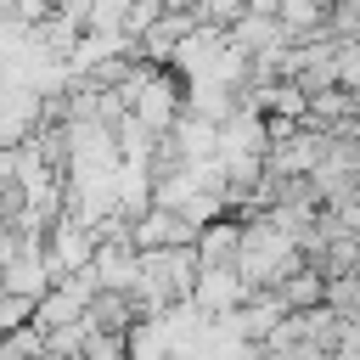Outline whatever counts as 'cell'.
<instances>
[{"instance_id": "cell-2", "label": "cell", "mask_w": 360, "mask_h": 360, "mask_svg": "<svg viewBox=\"0 0 360 360\" xmlns=\"http://www.w3.org/2000/svg\"><path fill=\"white\" fill-rule=\"evenodd\" d=\"M242 231H248V219H214V225L197 236V264H202V270H236Z\"/></svg>"}, {"instance_id": "cell-3", "label": "cell", "mask_w": 360, "mask_h": 360, "mask_svg": "<svg viewBox=\"0 0 360 360\" xmlns=\"http://www.w3.org/2000/svg\"><path fill=\"white\" fill-rule=\"evenodd\" d=\"M124 349H129V360H174V354H180L169 315H158V321H135L129 338H124Z\"/></svg>"}, {"instance_id": "cell-4", "label": "cell", "mask_w": 360, "mask_h": 360, "mask_svg": "<svg viewBox=\"0 0 360 360\" xmlns=\"http://www.w3.org/2000/svg\"><path fill=\"white\" fill-rule=\"evenodd\" d=\"M84 321H90V326H96L101 338H129V326H135L141 315H135V304H129L124 292H96V298H90V315H84Z\"/></svg>"}, {"instance_id": "cell-5", "label": "cell", "mask_w": 360, "mask_h": 360, "mask_svg": "<svg viewBox=\"0 0 360 360\" xmlns=\"http://www.w3.org/2000/svg\"><path fill=\"white\" fill-rule=\"evenodd\" d=\"M276 292L287 298V309H292V315H309V309H321V304H326V276H321L315 264H304V270H292Z\"/></svg>"}, {"instance_id": "cell-1", "label": "cell", "mask_w": 360, "mask_h": 360, "mask_svg": "<svg viewBox=\"0 0 360 360\" xmlns=\"http://www.w3.org/2000/svg\"><path fill=\"white\" fill-rule=\"evenodd\" d=\"M202 225H191L186 214H169V208H152L146 219H135V248L141 253H174V248H197Z\"/></svg>"}]
</instances>
